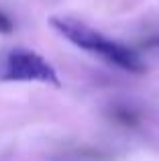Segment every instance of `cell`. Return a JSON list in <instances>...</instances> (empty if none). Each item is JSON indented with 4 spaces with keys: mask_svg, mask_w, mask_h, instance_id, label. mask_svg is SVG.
Returning <instances> with one entry per match:
<instances>
[{
    "mask_svg": "<svg viewBox=\"0 0 159 161\" xmlns=\"http://www.w3.org/2000/svg\"><path fill=\"white\" fill-rule=\"evenodd\" d=\"M49 25L53 27L55 33H59L63 39H68L76 47L100 55L108 63L129 71V74H145L147 71V65H145L143 57L133 47L104 37L102 33L92 29L84 20L72 19V16H51Z\"/></svg>",
    "mask_w": 159,
    "mask_h": 161,
    "instance_id": "6da1fadb",
    "label": "cell"
},
{
    "mask_svg": "<svg viewBox=\"0 0 159 161\" xmlns=\"http://www.w3.org/2000/svg\"><path fill=\"white\" fill-rule=\"evenodd\" d=\"M2 82H41L59 86V75L55 67L37 51L16 47L6 53L0 65Z\"/></svg>",
    "mask_w": 159,
    "mask_h": 161,
    "instance_id": "7a4b0ae2",
    "label": "cell"
},
{
    "mask_svg": "<svg viewBox=\"0 0 159 161\" xmlns=\"http://www.w3.org/2000/svg\"><path fill=\"white\" fill-rule=\"evenodd\" d=\"M12 31H14V25H12V20L8 19L4 12H0V35H10Z\"/></svg>",
    "mask_w": 159,
    "mask_h": 161,
    "instance_id": "3957f363",
    "label": "cell"
}]
</instances>
